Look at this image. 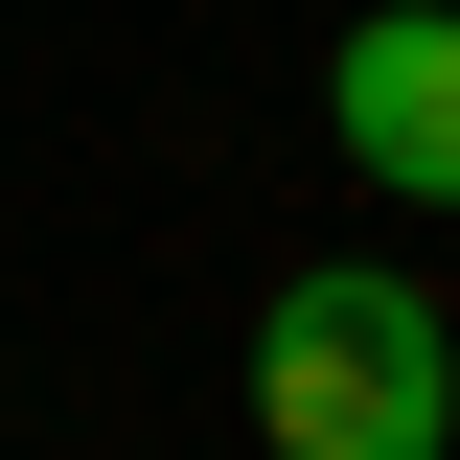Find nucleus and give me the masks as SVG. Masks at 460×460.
<instances>
[{"label": "nucleus", "mask_w": 460, "mask_h": 460, "mask_svg": "<svg viewBox=\"0 0 460 460\" xmlns=\"http://www.w3.org/2000/svg\"><path fill=\"white\" fill-rule=\"evenodd\" d=\"M253 438L277 460H438L460 438V323L414 277H277V323H253Z\"/></svg>", "instance_id": "1"}, {"label": "nucleus", "mask_w": 460, "mask_h": 460, "mask_svg": "<svg viewBox=\"0 0 460 460\" xmlns=\"http://www.w3.org/2000/svg\"><path fill=\"white\" fill-rule=\"evenodd\" d=\"M323 138L392 184V208H460V0H368V23H345L323 47Z\"/></svg>", "instance_id": "2"}]
</instances>
